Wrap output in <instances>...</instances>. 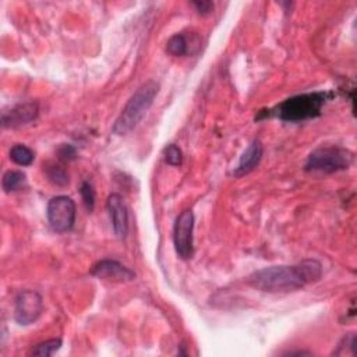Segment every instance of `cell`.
<instances>
[{
	"label": "cell",
	"mask_w": 357,
	"mask_h": 357,
	"mask_svg": "<svg viewBox=\"0 0 357 357\" xmlns=\"http://www.w3.org/2000/svg\"><path fill=\"white\" fill-rule=\"evenodd\" d=\"M50 227L57 233H66L73 229L75 223V204L67 195L53 197L47 202L46 209Z\"/></svg>",
	"instance_id": "cell-5"
},
{
	"label": "cell",
	"mask_w": 357,
	"mask_h": 357,
	"mask_svg": "<svg viewBox=\"0 0 357 357\" xmlns=\"http://www.w3.org/2000/svg\"><path fill=\"white\" fill-rule=\"evenodd\" d=\"M159 82L155 79H148L139 85L114 120L112 131L116 135H126L132 131L152 106L156 95L159 93Z\"/></svg>",
	"instance_id": "cell-3"
},
{
	"label": "cell",
	"mask_w": 357,
	"mask_h": 357,
	"mask_svg": "<svg viewBox=\"0 0 357 357\" xmlns=\"http://www.w3.org/2000/svg\"><path fill=\"white\" fill-rule=\"evenodd\" d=\"M356 343H357V337H356V333H347L344 335L340 342L337 343V349L333 351V354H351V356H356L357 350H356Z\"/></svg>",
	"instance_id": "cell-17"
},
{
	"label": "cell",
	"mask_w": 357,
	"mask_h": 357,
	"mask_svg": "<svg viewBox=\"0 0 357 357\" xmlns=\"http://www.w3.org/2000/svg\"><path fill=\"white\" fill-rule=\"evenodd\" d=\"M91 275L112 282H131L135 279V272L116 259H100L91 268Z\"/></svg>",
	"instance_id": "cell-8"
},
{
	"label": "cell",
	"mask_w": 357,
	"mask_h": 357,
	"mask_svg": "<svg viewBox=\"0 0 357 357\" xmlns=\"http://www.w3.org/2000/svg\"><path fill=\"white\" fill-rule=\"evenodd\" d=\"M191 4L197 10V13L201 15H206L213 10V3L209 0H197V1H192Z\"/></svg>",
	"instance_id": "cell-21"
},
{
	"label": "cell",
	"mask_w": 357,
	"mask_h": 357,
	"mask_svg": "<svg viewBox=\"0 0 357 357\" xmlns=\"http://www.w3.org/2000/svg\"><path fill=\"white\" fill-rule=\"evenodd\" d=\"M39 107L35 102L18 103L1 113V126L4 128H15L33 121L38 117Z\"/></svg>",
	"instance_id": "cell-9"
},
{
	"label": "cell",
	"mask_w": 357,
	"mask_h": 357,
	"mask_svg": "<svg viewBox=\"0 0 357 357\" xmlns=\"http://www.w3.org/2000/svg\"><path fill=\"white\" fill-rule=\"evenodd\" d=\"M322 276V265L317 259H303L296 265H273L252 272L247 283L266 293H289L315 283Z\"/></svg>",
	"instance_id": "cell-1"
},
{
	"label": "cell",
	"mask_w": 357,
	"mask_h": 357,
	"mask_svg": "<svg viewBox=\"0 0 357 357\" xmlns=\"http://www.w3.org/2000/svg\"><path fill=\"white\" fill-rule=\"evenodd\" d=\"M46 176L49 178L50 183L56 184V185H66L68 184V174L66 172L64 167L59 166V165H50L46 167Z\"/></svg>",
	"instance_id": "cell-16"
},
{
	"label": "cell",
	"mask_w": 357,
	"mask_h": 357,
	"mask_svg": "<svg viewBox=\"0 0 357 357\" xmlns=\"http://www.w3.org/2000/svg\"><path fill=\"white\" fill-rule=\"evenodd\" d=\"M10 159L18 166H29L35 159V153L26 145L15 144L10 149Z\"/></svg>",
	"instance_id": "cell-14"
},
{
	"label": "cell",
	"mask_w": 357,
	"mask_h": 357,
	"mask_svg": "<svg viewBox=\"0 0 357 357\" xmlns=\"http://www.w3.org/2000/svg\"><path fill=\"white\" fill-rule=\"evenodd\" d=\"M113 231L119 238H126L128 233V212L120 194H110L106 201Z\"/></svg>",
	"instance_id": "cell-10"
},
{
	"label": "cell",
	"mask_w": 357,
	"mask_h": 357,
	"mask_svg": "<svg viewBox=\"0 0 357 357\" xmlns=\"http://www.w3.org/2000/svg\"><path fill=\"white\" fill-rule=\"evenodd\" d=\"M61 344H63V342H61V339L60 337H56V339H49V340H46V342H40V343H38L33 349H32V354L33 356H52V354H54L60 347H61Z\"/></svg>",
	"instance_id": "cell-15"
},
{
	"label": "cell",
	"mask_w": 357,
	"mask_h": 357,
	"mask_svg": "<svg viewBox=\"0 0 357 357\" xmlns=\"http://www.w3.org/2000/svg\"><path fill=\"white\" fill-rule=\"evenodd\" d=\"M354 160V155L351 151L331 145V146H319L314 149L304 165L307 172H321V173H335L344 169H349Z\"/></svg>",
	"instance_id": "cell-4"
},
{
	"label": "cell",
	"mask_w": 357,
	"mask_h": 357,
	"mask_svg": "<svg viewBox=\"0 0 357 357\" xmlns=\"http://www.w3.org/2000/svg\"><path fill=\"white\" fill-rule=\"evenodd\" d=\"M1 187L4 192H15L21 191L26 187V176L21 170H8L4 173L1 180Z\"/></svg>",
	"instance_id": "cell-12"
},
{
	"label": "cell",
	"mask_w": 357,
	"mask_h": 357,
	"mask_svg": "<svg viewBox=\"0 0 357 357\" xmlns=\"http://www.w3.org/2000/svg\"><path fill=\"white\" fill-rule=\"evenodd\" d=\"M332 92H307L284 99L266 112H259L258 120L262 117H278L282 121L298 123L315 119L321 114L325 103L332 98Z\"/></svg>",
	"instance_id": "cell-2"
},
{
	"label": "cell",
	"mask_w": 357,
	"mask_h": 357,
	"mask_svg": "<svg viewBox=\"0 0 357 357\" xmlns=\"http://www.w3.org/2000/svg\"><path fill=\"white\" fill-rule=\"evenodd\" d=\"M163 159L167 165L172 166H180L183 162V153L181 149L174 145V144H169L165 149H163Z\"/></svg>",
	"instance_id": "cell-18"
},
{
	"label": "cell",
	"mask_w": 357,
	"mask_h": 357,
	"mask_svg": "<svg viewBox=\"0 0 357 357\" xmlns=\"http://www.w3.org/2000/svg\"><path fill=\"white\" fill-rule=\"evenodd\" d=\"M57 155H59L60 160H64V162L74 160L77 158V149L71 144H63L57 149Z\"/></svg>",
	"instance_id": "cell-20"
},
{
	"label": "cell",
	"mask_w": 357,
	"mask_h": 357,
	"mask_svg": "<svg viewBox=\"0 0 357 357\" xmlns=\"http://www.w3.org/2000/svg\"><path fill=\"white\" fill-rule=\"evenodd\" d=\"M190 47L191 45H188V36L184 33H174L166 43V52L172 56H185L191 52Z\"/></svg>",
	"instance_id": "cell-13"
},
{
	"label": "cell",
	"mask_w": 357,
	"mask_h": 357,
	"mask_svg": "<svg viewBox=\"0 0 357 357\" xmlns=\"http://www.w3.org/2000/svg\"><path fill=\"white\" fill-rule=\"evenodd\" d=\"M79 194H81L85 208L89 212H92L95 208V190H93L92 184L89 181H82L81 187H79Z\"/></svg>",
	"instance_id": "cell-19"
},
{
	"label": "cell",
	"mask_w": 357,
	"mask_h": 357,
	"mask_svg": "<svg viewBox=\"0 0 357 357\" xmlns=\"http://www.w3.org/2000/svg\"><path fill=\"white\" fill-rule=\"evenodd\" d=\"M43 311L42 296L35 290H21L14 301V319L18 325H31Z\"/></svg>",
	"instance_id": "cell-7"
},
{
	"label": "cell",
	"mask_w": 357,
	"mask_h": 357,
	"mask_svg": "<svg viewBox=\"0 0 357 357\" xmlns=\"http://www.w3.org/2000/svg\"><path fill=\"white\" fill-rule=\"evenodd\" d=\"M194 213L183 211L173 226V244L181 259H190L194 255Z\"/></svg>",
	"instance_id": "cell-6"
},
{
	"label": "cell",
	"mask_w": 357,
	"mask_h": 357,
	"mask_svg": "<svg viewBox=\"0 0 357 357\" xmlns=\"http://www.w3.org/2000/svg\"><path fill=\"white\" fill-rule=\"evenodd\" d=\"M264 155V146L259 139H254L250 142V145L245 148V151L241 153L237 166L233 169L231 174L234 177H241L252 172L261 162Z\"/></svg>",
	"instance_id": "cell-11"
}]
</instances>
